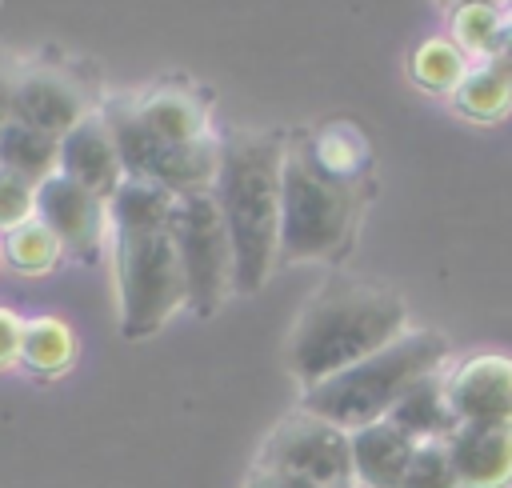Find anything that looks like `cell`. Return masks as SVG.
<instances>
[{
	"label": "cell",
	"mask_w": 512,
	"mask_h": 488,
	"mask_svg": "<svg viewBox=\"0 0 512 488\" xmlns=\"http://www.w3.org/2000/svg\"><path fill=\"white\" fill-rule=\"evenodd\" d=\"M408 328V304L396 288L360 276H332L296 312L284 364L300 388H312L388 348Z\"/></svg>",
	"instance_id": "obj_1"
},
{
	"label": "cell",
	"mask_w": 512,
	"mask_h": 488,
	"mask_svg": "<svg viewBox=\"0 0 512 488\" xmlns=\"http://www.w3.org/2000/svg\"><path fill=\"white\" fill-rule=\"evenodd\" d=\"M284 144L288 140L280 132H232L220 140V172L212 196L232 236L236 296L260 292L276 272Z\"/></svg>",
	"instance_id": "obj_2"
},
{
	"label": "cell",
	"mask_w": 512,
	"mask_h": 488,
	"mask_svg": "<svg viewBox=\"0 0 512 488\" xmlns=\"http://www.w3.org/2000/svg\"><path fill=\"white\" fill-rule=\"evenodd\" d=\"M444 364H448V340L436 328H408L388 348L304 388L300 408L332 420L344 432H356L364 424L384 420L416 380L432 376Z\"/></svg>",
	"instance_id": "obj_3"
},
{
	"label": "cell",
	"mask_w": 512,
	"mask_h": 488,
	"mask_svg": "<svg viewBox=\"0 0 512 488\" xmlns=\"http://www.w3.org/2000/svg\"><path fill=\"white\" fill-rule=\"evenodd\" d=\"M364 184H344L324 176L300 140L284 144L280 176V264H332L356 244L364 216Z\"/></svg>",
	"instance_id": "obj_4"
},
{
	"label": "cell",
	"mask_w": 512,
	"mask_h": 488,
	"mask_svg": "<svg viewBox=\"0 0 512 488\" xmlns=\"http://www.w3.org/2000/svg\"><path fill=\"white\" fill-rule=\"evenodd\" d=\"M112 268H116V304L120 336L144 340L160 332L180 308H188L180 256L164 228H112Z\"/></svg>",
	"instance_id": "obj_5"
},
{
	"label": "cell",
	"mask_w": 512,
	"mask_h": 488,
	"mask_svg": "<svg viewBox=\"0 0 512 488\" xmlns=\"http://www.w3.org/2000/svg\"><path fill=\"white\" fill-rule=\"evenodd\" d=\"M168 232L180 256L188 308L196 316H216L228 304V296H236V256L212 188L180 192Z\"/></svg>",
	"instance_id": "obj_6"
},
{
	"label": "cell",
	"mask_w": 512,
	"mask_h": 488,
	"mask_svg": "<svg viewBox=\"0 0 512 488\" xmlns=\"http://www.w3.org/2000/svg\"><path fill=\"white\" fill-rule=\"evenodd\" d=\"M112 140H116V152H120V164H124V176L132 180H152L168 192H196V188H212L216 184V172H220V136L204 140V144H172L164 136H156L136 104L128 96H116L100 108Z\"/></svg>",
	"instance_id": "obj_7"
},
{
	"label": "cell",
	"mask_w": 512,
	"mask_h": 488,
	"mask_svg": "<svg viewBox=\"0 0 512 488\" xmlns=\"http://www.w3.org/2000/svg\"><path fill=\"white\" fill-rule=\"evenodd\" d=\"M252 468L300 476L316 488H360L352 468V432L304 408L288 412L256 448Z\"/></svg>",
	"instance_id": "obj_8"
},
{
	"label": "cell",
	"mask_w": 512,
	"mask_h": 488,
	"mask_svg": "<svg viewBox=\"0 0 512 488\" xmlns=\"http://www.w3.org/2000/svg\"><path fill=\"white\" fill-rule=\"evenodd\" d=\"M36 216L56 232V240L64 244V256H76V260H96L104 248V236L112 232L108 200L80 188L64 172L36 184Z\"/></svg>",
	"instance_id": "obj_9"
},
{
	"label": "cell",
	"mask_w": 512,
	"mask_h": 488,
	"mask_svg": "<svg viewBox=\"0 0 512 488\" xmlns=\"http://www.w3.org/2000/svg\"><path fill=\"white\" fill-rule=\"evenodd\" d=\"M92 112H96V104H92L88 88L72 72L44 68V64L16 72V84H12V120L32 124V128L64 140Z\"/></svg>",
	"instance_id": "obj_10"
},
{
	"label": "cell",
	"mask_w": 512,
	"mask_h": 488,
	"mask_svg": "<svg viewBox=\"0 0 512 488\" xmlns=\"http://www.w3.org/2000/svg\"><path fill=\"white\" fill-rule=\"evenodd\" d=\"M448 400L460 424L512 428V356L476 352L448 368Z\"/></svg>",
	"instance_id": "obj_11"
},
{
	"label": "cell",
	"mask_w": 512,
	"mask_h": 488,
	"mask_svg": "<svg viewBox=\"0 0 512 488\" xmlns=\"http://www.w3.org/2000/svg\"><path fill=\"white\" fill-rule=\"evenodd\" d=\"M60 172L68 180H76L80 188L96 192L100 200H108L120 180H124V164L116 152V140L100 116V108L92 116H84L64 140H60Z\"/></svg>",
	"instance_id": "obj_12"
},
{
	"label": "cell",
	"mask_w": 512,
	"mask_h": 488,
	"mask_svg": "<svg viewBox=\"0 0 512 488\" xmlns=\"http://www.w3.org/2000/svg\"><path fill=\"white\" fill-rule=\"evenodd\" d=\"M444 444L464 488H512L508 424H456Z\"/></svg>",
	"instance_id": "obj_13"
},
{
	"label": "cell",
	"mask_w": 512,
	"mask_h": 488,
	"mask_svg": "<svg viewBox=\"0 0 512 488\" xmlns=\"http://www.w3.org/2000/svg\"><path fill=\"white\" fill-rule=\"evenodd\" d=\"M416 440L388 416L352 432V468L360 488H400L412 464Z\"/></svg>",
	"instance_id": "obj_14"
},
{
	"label": "cell",
	"mask_w": 512,
	"mask_h": 488,
	"mask_svg": "<svg viewBox=\"0 0 512 488\" xmlns=\"http://www.w3.org/2000/svg\"><path fill=\"white\" fill-rule=\"evenodd\" d=\"M132 104H136L140 120L172 144H204V140L216 136L212 120H208V104L184 84L148 88L144 96H132Z\"/></svg>",
	"instance_id": "obj_15"
},
{
	"label": "cell",
	"mask_w": 512,
	"mask_h": 488,
	"mask_svg": "<svg viewBox=\"0 0 512 488\" xmlns=\"http://www.w3.org/2000/svg\"><path fill=\"white\" fill-rule=\"evenodd\" d=\"M392 424H400L416 444L424 440H448V432L460 424L456 412H452V400H448V364L436 368L432 376L416 380L400 404L388 412Z\"/></svg>",
	"instance_id": "obj_16"
},
{
	"label": "cell",
	"mask_w": 512,
	"mask_h": 488,
	"mask_svg": "<svg viewBox=\"0 0 512 488\" xmlns=\"http://www.w3.org/2000/svg\"><path fill=\"white\" fill-rule=\"evenodd\" d=\"M300 144H304L308 160L324 176L344 180V184H364V172H368L372 152H368V140H364V132L356 124L332 120V124L316 128L312 136H300Z\"/></svg>",
	"instance_id": "obj_17"
},
{
	"label": "cell",
	"mask_w": 512,
	"mask_h": 488,
	"mask_svg": "<svg viewBox=\"0 0 512 488\" xmlns=\"http://www.w3.org/2000/svg\"><path fill=\"white\" fill-rule=\"evenodd\" d=\"M452 108L476 124H496L512 112V64L480 60L468 68L460 88L452 92Z\"/></svg>",
	"instance_id": "obj_18"
},
{
	"label": "cell",
	"mask_w": 512,
	"mask_h": 488,
	"mask_svg": "<svg viewBox=\"0 0 512 488\" xmlns=\"http://www.w3.org/2000/svg\"><path fill=\"white\" fill-rule=\"evenodd\" d=\"M0 168L24 176L32 184H44L48 176L60 172V140L32 124L8 120L0 128Z\"/></svg>",
	"instance_id": "obj_19"
},
{
	"label": "cell",
	"mask_w": 512,
	"mask_h": 488,
	"mask_svg": "<svg viewBox=\"0 0 512 488\" xmlns=\"http://www.w3.org/2000/svg\"><path fill=\"white\" fill-rule=\"evenodd\" d=\"M76 360V332L60 316H32L24 320L20 336V364L36 376H60Z\"/></svg>",
	"instance_id": "obj_20"
},
{
	"label": "cell",
	"mask_w": 512,
	"mask_h": 488,
	"mask_svg": "<svg viewBox=\"0 0 512 488\" xmlns=\"http://www.w3.org/2000/svg\"><path fill=\"white\" fill-rule=\"evenodd\" d=\"M448 36L464 56L500 60L504 56V4H488V0L456 4L448 16Z\"/></svg>",
	"instance_id": "obj_21"
},
{
	"label": "cell",
	"mask_w": 512,
	"mask_h": 488,
	"mask_svg": "<svg viewBox=\"0 0 512 488\" xmlns=\"http://www.w3.org/2000/svg\"><path fill=\"white\" fill-rule=\"evenodd\" d=\"M172 208H176V192L152 180L124 176L120 188L108 196V224L112 228H164L172 220Z\"/></svg>",
	"instance_id": "obj_22"
},
{
	"label": "cell",
	"mask_w": 512,
	"mask_h": 488,
	"mask_svg": "<svg viewBox=\"0 0 512 488\" xmlns=\"http://www.w3.org/2000/svg\"><path fill=\"white\" fill-rule=\"evenodd\" d=\"M468 56L452 44V36H428L416 44V52L408 56V76L416 88L432 92V96H452L460 88V80L468 76Z\"/></svg>",
	"instance_id": "obj_23"
},
{
	"label": "cell",
	"mask_w": 512,
	"mask_h": 488,
	"mask_svg": "<svg viewBox=\"0 0 512 488\" xmlns=\"http://www.w3.org/2000/svg\"><path fill=\"white\" fill-rule=\"evenodd\" d=\"M0 252H4V260H8L16 272H24V276H44V272H52V268L64 260V244L56 240V232H52L40 216H32V220L16 224L12 232H4Z\"/></svg>",
	"instance_id": "obj_24"
},
{
	"label": "cell",
	"mask_w": 512,
	"mask_h": 488,
	"mask_svg": "<svg viewBox=\"0 0 512 488\" xmlns=\"http://www.w3.org/2000/svg\"><path fill=\"white\" fill-rule=\"evenodd\" d=\"M400 488H464L460 476H456V464H452V456H448V444H444V440H424V444H416L412 464H408Z\"/></svg>",
	"instance_id": "obj_25"
},
{
	"label": "cell",
	"mask_w": 512,
	"mask_h": 488,
	"mask_svg": "<svg viewBox=\"0 0 512 488\" xmlns=\"http://www.w3.org/2000/svg\"><path fill=\"white\" fill-rule=\"evenodd\" d=\"M32 216H36V184L0 168V232H12Z\"/></svg>",
	"instance_id": "obj_26"
},
{
	"label": "cell",
	"mask_w": 512,
	"mask_h": 488,
	"mask_svg": "<svg viewBox=\"0 0 512 488\" xmlns=\"http://www.w3.org/2000/svg\"><path fill=\"white\" fill-rule=\"evenodd\" d=\"M20 336H24V320L0 304V368L20 364Z\"/></svg>",
	"instance_id": "obj_27"
},
{
	"label": "cell",
	"mask_w": 512,
	"mask_h": 488,
	"mask_svg": "<svg viewBox=\"0 0 512 488\" xmlns=\"http://www.w3.org/2000/svg\"><path fill=\"white\" fill-rule=\"evenodd\" d=\"M244 488H316L300 476H284V472H268V468H248Z\"/></svg>",
	"instance_id": "obj_28"
},
{
	"label": "cell",
	"mask_w": 512,
	"mask_h": 488,
	"mask_svg": "<svg viewBox=\"0 0 512 488\" xmlns=\"http://www.w3.org/2000/svg\"><path fill=\"white\" fill-rule=\"evenodd\" d=\"M12 84H16V72L0 68V128L12 120Z\"/></svg>",
	"instance_id": "obj_29"
},
{
	"label": "cell",
	"mask_w": 512,
	"mask_h": 488,
	"mask_svg": "<svg viewBox=\"0 0 512 488\" xmlns=\"http://www.w3.org/2000/svg\"><path fill=\"white\" fill-rule=\"evenodd\" d=\"M500 60L512 64V0L504 4V56H500Z\"/></svg>",
	"instance_id": "obj_30"
},
{
	"label": "cell",
	"mask_w": 512,
	"mask_h": 488,
	"mask_svg": "<svg viewBox=\"0 0 512 488\" xmlns=\"http://www.w3.org/2000/svg\"><path fill=\"white\" fill-rule=\"evenodd\" d=\"M444 4H452V8H456V4H472V0H444ZM488 4H508V0H488Z\"/></svg>",
	"instance_id": "obj_31"
}]
</instances>
